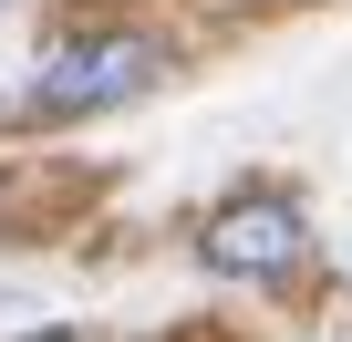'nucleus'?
Segmentation results:
<instances>
[{
    "instance_id": "obj_1",
    "label": "nucleus",
    "mask_w": 352,
    "mask_h": 342,
    "mask_svg": "<svg viewBox=\"0 0 352 342\" xmlns=\"http://www.w3.org/2000/svg\"><path fill=\"white\" fill-rule=\"evenodd\" d=\"M155 73H166V52H155L145 32H94V42H63V52L42 63L32 114H114V104L155 94Z\"/></svg>"
},
{
    "instance_id": "obj_2",
    "label": "nucleus",
    "mask_w": 352,
    "mask_h": 342,
    "mask_svg": "<svg viewBox=\"0 0 352 342\" xmlns=\"http://www.w3.org/2000/svg\"><path fill=\"white\" fill-rule=\"evenodd\" d=\"M300 249H311V228H300V208L290 197H228L208 228H197V259L218 270V280H280V270H300Z\"/></svg>"
},
{
    "instance_id": "obj_3",
    "label": "nucleus",
    "mask_w": 352,
    "mask_h": 342,
    "mask_svg": "<svg viewBox=\"0 0 352 342\" xmlns=\"http://www.w3.org/2000/svg\"><path fill=\"white\" fill-rule=\"evenodd\" d=\"M32 342H83V332H32Z\"/></svg>"
}]
</instances>
